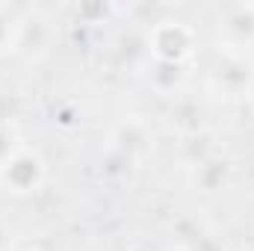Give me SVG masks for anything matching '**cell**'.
Segmentation results:
<instances>
[{
    "mask_svg": "<svg viewBox=\"0 0 254 251\" xmlns=\"http://www.w3.org/2000/svg\"><path fill=\"white\" fill-rule=\"evenodd\" d=\"M48 181V163L39 154V148L18 145L3 163H0V187L12 195H33Z\"/></svg>",
    "mask_w": 254,
    "mask_h": 251,
    "instance_id": "6da1fadb",
    "label": "cell"
},
{
    "mask_svg": "<svg viewBox=\"0 0 254 251\" xmlns=\"http://www.w3.org/2000/svg\"><path fill=\"white\" fill-rule=\"evenodd\" d=\"M148 48L163 65H181L195 51V30L184 21H157L148 33Z\"/></svg>",
    "mask_w": 254,
    "mask_h": 251,
    "instance_id": "7a4b0ae2",
    "label": "cell"
},
{
    "mask_svg": "<svg viewBox=\"0 0 254 251\" xmlns=\"http://www.w3.org/2000/svg\"><path fill=\"white\" fill-rule=\"evenodd\" d=\"M219 30H225V48L243 54V48L254 39V6H231L225 21H219Z\"/></svg>",
    "mask_w": 254,
    "mask_h": 251,
    "instance_id": "3957f363",
    "label": "cell"
},
{
    "mask_svg": "<svg viewBox=\"0 0 254 251\" xmlns=\"http://www.w3.org/2000/svg\"><path fill=\"white\" fill-rule=\"evenodd\" d=\"M18 33H21V12L0 3V57L18 51Z\"/></svg>",
    "mask_w": 254,
    "mask_h": 251,
    "instance_id": "277c9868",
    "label": "cell"
},
{
    "mask_svg": "<svg viewBox=\"0 0 254 251\" xmlns=\"http://www.w3.org/2000/svg\"><path fill=\"white\" fill-rule=\"evenodd\" d=\"M225 175H228V163H225V160H204V163L195 169V181L207 189V192H213V189L222 187V184H225Z\"/></svg>",
    "mask_w": 254,
    "mask_h": 251,
    "instance_id": "5b68a950",
    "label": "cell"
},
{
    "mask_svg": "<svg viewBox=\"0 0 254 251\" xmlns=\"http://www.w3.org/2000/svg\"><path fill=\"white\" fill-rule=\"evenodd\" d=\"M18 145H21V139H18V133L12 130V125H9V122H0V163H3Z\"/></svg>",
    "mask_w": 254,
    "mask_h": 251,
    "instance_id": "8992f818",
    "label": "cell"
},
{
    "mask_svg": "<svg viewBox=\"0 0 254 251\" xmlns=\"http://www.w3.org/2000/svg\"><path fill=\"white\" fill-rule=\"evenodd\" d=\"M225 251H252L249 246H231V249H225Z\"/></svg>",
    "mask_w": 254,
    "mask_h": 251,
    "instance_id": "52a82bcc",
    "label": "cell"
}]
</instances>
